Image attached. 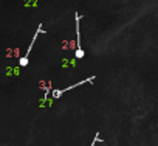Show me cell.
<instances>
[{"mask_svg": "<svg viewBox=\"0 0 158 146\" xmlns=\"http://www.w3.org/2000/svg\"><path fill=\"white\" fill-rule=\"evenodd\" d=\"M74 20H76V58L77 59H82L84 58V50H82V45H81V30H79V20H81V16H79L77 13L74 14Z\"/></svg>", "mask_w": 158, "mask_h": 146, "instance_id": "cell-1", "label": "cell"}, {"mask_svg": "<svg viewBox=\"0 0 158 146\" xmlns=\"http://www.w3.org/2000/svg\"><path fill=\"white\" fill-rule=\"evenodd\" d=\"M40 33H45V31H44V28H42V24H39V27H37V30H36V33H34V37H33V41H31V44H30V47H28L27 53H25V54H23V56L20 58V61H19V64H20L22 67H27V65H28L31 48H33V45H34V42H36V39H37V36H39Z\"/></svg>", "mask_w": 158, "mask_h": 146, "instance_id": "cell-2", "label": "cell"}, {"mask_svg": "<svg viewBox=\"0 0 158 146\" xmlns=\"http://www.w3.org/2000/svg\"><path fill=\"white\" fill-rule=\"evenodd\" d=\"M93 81H95V76H89V78L79 81V83H76V84H73V86H70V87H65V89H62V90H53V98L57 100V98H60L65 92H68V90H71V89H74V87H79V86H82V84H85V83H93Z\"/></svg>", "mask_w": 158, "mask_h": 146, "instance_id": "cell-3", "label": "cell"}, {"mask_svg": "<svg viewBox=\"0 0 158 146\" xmlns=\"http://www.w3.org/2000/svg\"><path fill=\"white\" fill-rule=\"evenodd\" d=\"M99 141H102V140H99V134L96 132V135H95V138H93V141H92V144L90 146H95L96 143H99Z\"/></svg>", "mask_w": 158, "mask_h": 146, "instance_id": "cell-4", "label": "cell"}]
</instances>
